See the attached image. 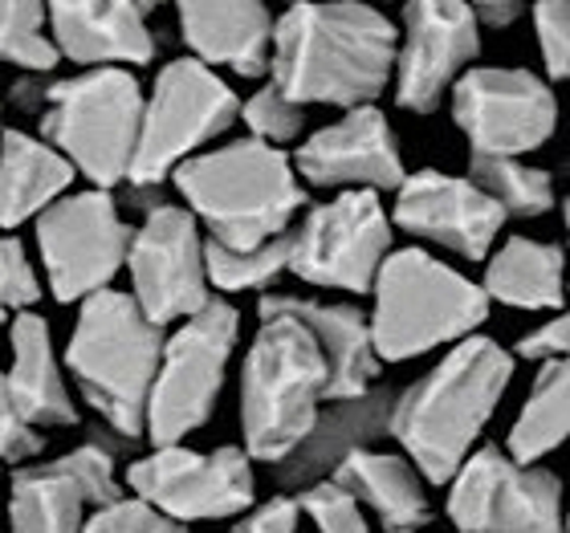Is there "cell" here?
Wrapping results in <instances>:
<instances>
[{
	"label": "cell",
	"instance_id": "cell-1",
	"mask_svg": "<svg viewBox=\"0 0 570 533\" xmlns=\"http://www.w3.org/2000/svg\"><path fill=\"white\" fill-rule=\"evenodd\" d=\"M400 29L371 4H294L274 17L269 82L297 107H375L392 86Z\"/></svg>",
	"mask_w": 570,
	"mask_h": 533
},
{
	"label": "cell",
	"instance_id": "cell-2",
	"mask_svg": "<svg viewBox=\"0 0 570 533\" xmlns=\"http://www.w3.org/2000/svg\"><path fill=\"white\" fill-rule=\"evenodd\" d=\"M513 355L498 338L473 334L449 346L432 371L392 399L387 436L424 485H449L452 473L481 444V432L498 415L513 383Z\"/></svg>",
	"mask_w": 570,
	"mask_h": 533
},
{
	"label": "cell",
	"instance_id": "cell-3",
	"mask_svg": "<svg viewBox=\"0 0 570 533\" xmlns=\"http://www.w3.org/2000/svg\"><path fill=\"white\" fill-rule=\"evenodd\" d=\"M17 110H37V139L82 176L90 188H127L139 142L142 86L131 70H82L73 78L24 73L9 86Z\"/></svg>",
	"mask_w": 570,
	"mask_h": 533
},
{
	"label": "cell",
	"instance_id": "cell-4",
	"mask_svg": "<svg viewBox=\"0 0 570 533\" xmlns=\"http://www.w3.org/2000/svg\"><path fill=\"white\" fill-rule=\"evenodd\" d=\"M179 200L220 249H257L294 228L306 208V188L294 176L289 151L257 139H233L191 155L171 171Z\"/></svg>",
	"mask_w": 570,
	"mask_h": 533
},
{
	"label": "cell",
	"instance_id": "cell-5",
	"mask_svg": "<svg viewBox=\"0 0 570 533\" xmlns=\"http://www.w3.org/2000/svg\"><path fill=\"white\" fill-rule=\"evenodd\" d=\"M167 334L142 318L131 294L102 289L78 302L70 343H66V379L82 403L122 444L142 440V415L151 395L155 367Z\"/></svg>",
	"mask_w": 570,
	"mask_h": 533
},
{
	"label": "cell",
	"instance_id": "cell-6",
	"mask_svg": "<svg viewBox=\"0 0 570 533\" xmlns=\"http://www.w3.org/2000/svg\"><path fill=\"white\" fill-rule=\"evenodd\" d=\"M485 322L489 297L481 285L428 249H392L375 273L367 330L380 367L449 351L481 334Z\"/></svg>",
	"mask_w": 570,
	"mask_h": 533
},
{
	"label": "cell",
	"instance_id": "cell-7",
	"mask_svg": "<svg viewBox=\"0 0 570 533\" xmlns=\"http://www.w3.org/2000/svg\"><path fill=\"white\" fill-rule=\"evenodd\" d=\"M257 318L262 326L240 358V452L274 468L318 420L326 403V358L294 318Z\"/></svg>",
	"mask_w": 570,
	"mask_h": 533
},
{
	"label": "cell",
	"instance_id": "cell-8",
	"mask_svg": "<svg viewBox=\"0 0 570 533\" xmlns=\"http://www.w3.org/2000/svg\"><path fill=\"white\" fill-rule=\"evenodd\" d=\"M237 115L240 98L220 73H213L196 58L167 61L155 73L151 95H142L139 142H135L131 176H127L131 200H139L142 208L159 204L155 191L171 179V171L233 131Z\"/></svg>",
	"mask_w": 570,
	"mask_h": 533
},
{
	"label": "cell",
	"instance_id": "cell-9",
	"mask_svg": "<svg viewBox=\"0 0 570 533\" xmlns=\"http://www.w3.org/2000/svg\"><path fill=\"white\" fill-rule=\"evenodd\" d=\"M237 338L240 309L228 297H213L200 314L184 318L167 334L142 415V440H151V448L184 444L213 420Z\"/></svg>",
	"mask_w": 570,
	"mask_h": 533
},
{
	"label": "cell",
	"instance_id": "cell-10",
	"mask_svg": "<svg viewBox=\"0 0 570 533\" xmlns=\"http://www.w3.org/2000/svg\"><path fill=\"white\" fill-rule=\"evenodd\" d=\"M392 253V216L375 191H338L334 200L309 204L289 228V265L297 282L314 289L363 297Z\"/></svg>",
	"mask_w": 570,
	"mask_h": 533
},
{
	"label": "cell",
	"instance_id": "cell-11",
	"mask_svg": "<svg viewBox=\"0 0 570 533\" xmlns=\"http://www.w3.org/2000/svg\"><path fill=\"white\" fill-rule=\"evenodd\" d=\"M131 225L122 220L115 191H70L37 216V257L53 302L78 306L86 297L115 289L127 265Z\"/></svg>",
	"mask_w": 570,
	"mask_h": 533
},
{
	"label": "cell",
	"instance_id": "cell-12",
	"mask_svg": "<svg viewBox=\"0 0 570 533\" xmlns=\"http://www.w3.org/2000/svg\"><path fill=\"white\" fill-rule=\"evenodd\" d=\"M469 159H522L554 139L559 98L525 66H473L449 90Z\"/></svg>",
	"mask_w": 570,
	"mask_h": 533
},
{
	"label": "cell",
	"instance_id": "cell-13",
	"mask_svg": "<svg viewBox=\"0 0 570 533\" xmlns=\"http://www.w3.org/2000/svg\"><path fill=\"white\" fill-rule=\"evenodd\" d=\"M444 488L456 533H567L559 473L510 461L498 444H476Z\"/></svg>",
	"mask_w": 570,
	"mask_h": 533
},
{
	"label": "cell",
	"instance_id": "cell-14",
	"mask_svg": "<svg viewBox=\"0 0 570 533\" xmlns=\"http://www.w3.org/2000/svg\"><path fill=\"white\" fill-rule=\"evenodd\" d=\"M127 488L147 510L171 522H225L257 505V476L240 444L196 452L188 444L151 448L127 464Z\"/></svg>",
	"mask_w": 570,
	"mask_h": 533
},
{
	"label": "cell",
	"instance_id": "cell-15",
	"mask_svg": "<svg viewBox=\"0 0 570 533\" xmlns=\"http://www.w3.org/2000/svg\"><path fill=\"white\" fill-rule=\"evenodd\" d=\"M122 269L131 273V302L159 330L200 314L216 297L204 273V233L179 204L159 200L142 208V220L131 225Z\"/></svg>",
	"mask_w": 570,
	"mask_h": 533
},
{
	"label": "cell",
	"instance_id": "cell-16",
	"mask_svg": "<svg viewBox=\"0 0 570 533\" xmlns=\"http://www.w3.org/2000/svg\"><path fill=\"white\" fill-rule=\"evenodd\" d=\"M395 29V107L407 115H432L449 98L456 78L481 58V24L473 21V4L416 0L404 4V24Z\"/></svg>",
	"mask_w": 570,
	"mask_h": 533
},
{
	"label": "cell",
	"instance_id": "cell-17",
	"mask_svg": "<svg viewBox=\"0 0 570 533\" xmlns=\"http://www.w3.org/2000/svg\"><path fill=\"white\" fill-rule=\"evenodd\" d=\"M122 497L115 452L86 440L58 461H33L9 481V533H86L90 513Z\"/></svg>",
	"mask_w": 570,
	"mask_h": 533
},
{
	"label": "cell",
	"instance_id": "cell-18",
	"mask_svg": "<svg viewBox=\"0 0 570 533\" xmlns=\"http://www.w3.org/2000/svg\"><path fill=\"white\" fill-rule=\"evenodd\" d=\"M302 188H343V191H395L404 184V151L392 122L380 107L343 110V119L326 122L297 142L289 155Z\"/></svg>",
	"mask_w": 570,
	"mask_h": 533
},
{
	"label": "cell",
	"instance_id": "cell-19",
	"mask_svg": "<svg viewBox=\"0 0 570 533\" xmlns=\"http://www.w3.org/2000/svg\"><path fill=\"white\" fill-rule=\"evenodd\" d=\"M392 225L407 237L432 240L464 261H485L498 249L505 213L476 188L469 176H449L436 167H420L395 188Z\"/></svg>",
	"mask_w": 570,
	"mask_h": 533
},
{
	"label": "cell",
	"instance_id": "cell-20",
	"mask_svg": "<svg viewBox=\"0 0 570 533\" xmlns=\"http://www.w3.org/2000/svg\"><path fill=\"white\" fill-rule=\"evenodd\" d=\"M155 4L115 0V4H46L49 41L61 61L82 70H122L147 66L159 53V37L151 29Z\"/></svg>",
	"mask_w": 570,
	"mask_h": 533
},
{
	"label": "cell",
	"instance_id": "cell-21",
	"mask_svg": "<svg viewBox=\"0 0 570 533\" xmlns=\"http://www.w3.org/2000/svg\"><path fill=\"white\" fill-rule=\"evenodd\" d=\"M257 314L294 318L326 358V403L367 395L380 379V358L371 346L367 314L351 302H322L302 294H262Z\"/></svg>",
	"mask_w": 570,
	"mask_h": 533
},
{
	"label": "cell",
	"instance_id": "cell-22",
	"mask_svg": "<svg viewBox=\"0 0 570 533\" xmlns=\"http://www.w3.org/2000/svg\"><path fill=\"white\" fill-rule=\"evenodd\" d=\"M179 37L188 58L213 73L233 70L237 78H265L274 49V12L262 0H220V4H179Z\"/></svg>",
	"mask_w": 570,
	"mask_h": 533
},
{
	"label": "cell",
	"instance_id": "cell-23",
	"mask_svg": "<svg viewBox=\"0 0 570 533\" xmlns=\"http://www.w3.org/2000/svg\"><path fill=\"white\" fill-rule=\"evenodd\" d=\"M9 351H12V363L0 375H4V392L17 403V412L37 432L82 424V412L73 403V387L66 379V367H61L58 351H53L49 322L37 309H24V314H12L9 318Z\"/></svg>",
	"mask_w": 570,
	"mask_h": 533
},
{
	"label": "cell",
	"instance_id": "cell-24",
	"mask_svg": "<svg viewBox=\"0 0 570 533\" xmlns=\"http://www.w3.org/2000/svg\"><path fill=\"white\" fill-rule=\"evenodd\" d=\"M395 392L387 387H371L358 399H343L322 407L309 436L297 444L282 464H274V481L282 485V493L289 488H306L314 481L338 468V464L358 448H371L380 436H387V412H392Z\"/></svg>",
	"mask_w": 570,
	"mask_h": 533
},
{
	"label": "cell",
	"instance_id": "cell-25",
	"mask_svg": "<svg viewBox=\"0 0 570 533\" xmlns=\"http://www.w3.org/2000/svg\"><path fill=\"white\" fill-rule=\"evenodd\" d=\"M331 481H338L358 501V510L380 517L387 533L428 530L432 525V497H428L424 476L400 452L358 448L334 468Z\"/></svg>",
	"mask_w": 570,
	"mask_h": 533
},
{
	"label": "cell",
	"instance_id": "cell-26",
	"mask_svg": "<svg viewBox=\"0 0 570 533\" xmlns=\"http://www.w3.org/2000/svg\"><path fill=\"white\" fill-rule=\"evenodd\" d=\"M73 167L37 135L4 127L0 131V228L12 233L24 220L53 208L73 191Z\"/></svg>",
	"mask_w": 570,
	"mask_h": 533
},
{
	"label": "cell",
	"instance_id": "cell-27",
	"mask_svg": "<svg viewBox=\"0 0 570 533\" xmlns=\"http://www.w3.org/2000/svg\"><path fill=\"white\" fill-rule=\"evenodd\" d=\"M481 294L489 306L510 309H550L562 314V245H547L534 237H505L485 257Z\"/></svg>",
	"mask_w": 570,
	"mask_h": 533
},
{
	"label": "cell",
	"instance_id": "cell-28",
	"mask_svg": "<svg viewBox=\"0 0 570 533\" xmlns=\"http://www.w3.org/2000/svg\"><path fill=\"white\" fill-rule=\"evenodd\" d=\"M570 427V371L567 363L538 367L530 395L522 399V412L505 436V456L518 464H542L550 452L567 440Z\"/></svg>",
	"mask_w": 570,
	"mask_h": 533
},
{
	"label": "cell",
	"instance_id": "cell-29",
	"mask_svg": "<svg viewBox=\"0 0 570 533\" xmlns=\"http://www.w3.org/2000/svg\"><path fill=\"white\" fill-rule=\"evenodd\" d=\"M469 179L498 204L505 220H534L554 208V176L525 159H469Z\"/></svg>",
	"mask_w": 570,
	"mask_h": 533
},
{
	"label": "cell",
	"instance_id": "cell-30",
	"mask_svg": "<svg viewBox=\"0 0 570 533\" xmlns=\"http://www.w3.org/2000/svg\"><path fill=\"white\" fill-rule=\"evenodd\" d=\"M289 265V233L277 240H265L257 249H220L213 240H204V273H208V289L225 294H245V289H262L274 294L277 277Z\"/></svg>",
	"mask_w": 570,
	"mask_h": 533
},
{
	"label": "cell",
	"instance_id": "cell-31",
	"mask_svg": "<svg viewBox=\"0 0 570 533\" xmlns=\"http://www.w3.org/2000/svg\"><path fill=\"white\" fill-rule=\"evenodd\" d=\"M0 61L17 70L46 78L61 66L58 49L49 41L46 4L37 0H0Z\"/></svg>",
	"mask_w": 570,
	"mask_h": 533
},
{
	"label": "cell",
	"instance_id": "cell-32",
	"mask_svg": "<svg viewBox=\"0 0 570 533\" xmlns=\"http://www.w3.org/2000/svg\"><path fill=\"white\" fill-rule=\"evenodd\" d=\"M237 119L249 127V139L277 147V151H285L297 139H306V107L289 102L274 82H265L257 95L245 98Z\"/></svg>",
	"mask_w": 570,
	"mask_h": 533
},
{
	"label": "cell",
	"instance_id": "cell-33",
	"mask_svg": "<svg viewBox=\"0 0 570 533\" xmlns=\"http://www.w3.org/2000/svg\"><path fill=\"white\" fill-rule=\"evenodd\" d=\"M294 497L302 517H309V522L318 525V533H371L367 513L358 510V501L338 481H331V476L297 488Z\"/></svg>",
	"mask_w": 570,
	"mask_h": 533
},
{
	"label": "cell",
	"instance_id": "cell-34",
	"mask_svg": "<svg viewBox=\"0 0 570 533\" xmlns=\"http://www.w3.org/2000/svg\"><path fill=\"white\" fill-rule=\"evenodd\" d=\"M46 294V285H41V273L33 269L29 261V253L17 237H0V309H9V314H24V309H33Z\"/></svg>",
	"mask_w": 570,
	"mask_h": 533
},
{
	"label": "cell",
	"instance_id": "cell-35",
	"mask_svg": "<svg viewBox=\"0 0 570 533\" xmlns=\"http://www.w3.org/2000/svg\"><path fill=\"white\" fill-rule=\"evenodd\" d=\"M530 17H534L538 53L547 61V78L562 82L570 70V4L567 0H542L530 9Z\"/></svg>",
	"mask_w": 570,
	"mask_h": 533
},
{
	"label": "cell",
	"instance_id": "cell-36",
	"mask_svg": "<svg viewBox=\"0 0 570 533\" xmlns=\"http://www.w3.org/2000/svg\"><path fill=\"white\" fill-rule=\"evenodd\" d=\"M86 533H191V530L188 525L171 522V517H164V513L147 510L142 501L119 497V501H110V505L90 513Z\"/></svg>",
	"mask_w": 570,
	"mask_h": 533
},
{
	"label": "cell",
	"instance_id": "cell-37",
	"mask_svg": "<svg viewBox=\"0 0 570 533\" xmlns=\"http://www.w3.org/2000/svg\"><path fill=\"white\" fill-rule=\"evenodd\" d=\"M41 452H46V432H37V427L17 412V403L4 392V375H0V464L24 468V464H33Z\"/></svg>",
	"mask_w": 570,
	"mask_h": 533
},
{
	"label": "cell",
	"instance_id": "cell-38",
	"mask_svg": "<svg viewBox=\"0 0 570 533\" xmlns=\"http://www.w3.org/2000/svg\"><path fill=\"white\" fill-rule=\"evenodd\" d=\"M567 346H570L567 314H550L547 322H538L534 330L518 338V346H513L510 355H513V363L525 358V363L547 367V363H567Z\"/></svg>",
	"mask_w": 570,
	"mask_h": 533
},
{
	"label": "cell",
	"instance_id": "cell-39",
	"mask_svg": "<svg viewBox=\"0 0 570 533\" xmlns=\"http://www.w3.org/2000/svg\"><path fill=\"white\" fill-rule=\"evenodd\" d=\"M297 522H302L297 497L294 493H277V497L240 513L233 533H297Z\"/></svg>",
	"mask_w": 570,
	"mask_h": 533
},
{
	"label": "cell",
	"instance_id": "cell-40",
	"mask_svg": "<svg viewBox=\"0 0 570 533\" xmlns=\"http://www.w3.org/2000/svg\"><path fill=\"white\" fill-rule=\"evenodd\" d=\"M518 17H525V4H518V0H481V4H473V21L485 24V29H510Z\"/></svg>",
	"mask_w": 570,
	"mask_h": 533
},
{
	"label": "cell",
	"instance_id": "cell-41",
	"mask_svg": "<svg viewBox=\"0 0 570 533\" xmlns=\"http://www.w3.org/2000/svg\"><path fill=\"white\" fill-rule=\"evenodd\" d=\"M9 318H12V314H9V309H0V334H4V330H9Z\"/></svg>",
	"mask_w": 570,
	"mask_h": 533
},
{
	"label": "cell",
	"instance_id": "cell-42",
	"mask_svg": "<svg viewBox=\"0 0 570 533\" xmlns=\"http://www.w3.org/2000/svg\"><path fill=\"white\" fill-rule=\"evenodd\" d=\"M407 533H428V530H407Z\"/></svg>",
	"mask_w": 570,
	"mask_h": 533
},
{
	"label": "cell",
	"instance_id": "cell-43",
	"mask_svg": "<svg viewBox=\"0 0 570 533\" xmlns=\"http://www.w3.org/2000/svg\"><path fill=\"white\" fill-rule=\"evenodd\" d=\"M0 115H4V107H0Z\"/></svg>",
	"mask_w": 570,
	"mask_h": 533
}]
</instances>
